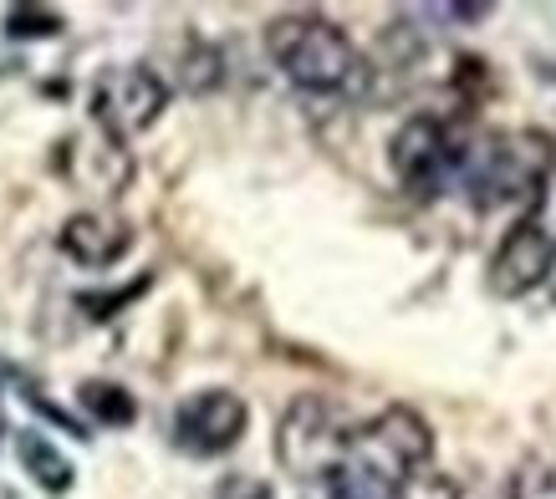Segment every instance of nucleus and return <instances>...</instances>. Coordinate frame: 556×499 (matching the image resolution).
Wrapping results in <instances>:
<instances>
[{"label": "nucleus", "instance_id": "dca6fc26", "mask_svg": "<svg viewBox=\"0 0 556 499\" xmlns=\"http://www.w3.org/2000/svg\"><path fill=\"white\" fill-rule=\"evenodd\" d=\"M215 499H270V489L261 479H251V474H230V479L215 489Z\"/></svg>", "mask_w": 556, "mask_h": 499}, {"label": "nucleus", "instance_id": "1a4fd4ad", "mask_svg": "<svg viewBox=\"0 0 556 499\" xmlns=\"http://www.w3.org/2000/svg\"><path fill=\"white\" fill-rule=\"evenodd\" d=\"M56 245L83 270H108L134 250V225L118 219L113 209H83V215H72L67 225H62Z\"/></svg>", "mask_w": 556, "mask_h": 499}, {"label": "nucleus", "instance_id": "0eeeda50", "mask_svg": "<svg viewBox=\"0 0 556 499\" xmlns=\"http://www.w3.org/2000/svg\"><path fill=\"white\" fill-rule=\"evenodd\" d=\"M245 428H251V408L230 387H204V393L179 402V413H174V444L194 459L230 453L245 438Z\"/></svg>", "mask_w": 556, "mask_h": 499}, {"label": "nucleus", "instance_id": "ddd939ff", "mask_svg": "<svg viewBox=\"0 0 556 499\" xmlns=\"http://www.w3.org/2000/svg\"><path fill=\"white\" fill-rule=\"evenodd\" d=\"M506 489L510 499H556V459L552 453H526Z\"/></svg>", "mask_w": 556, "mask_h": 499}, {"label": "nucleus", "instance_id": "20e7f679", "mask_svg": "<svg viewBox=\"0 0 556 499\" xmlns=\"http://www.w3.org/2000/svg\"><path fill=\"white\" fill-rule=\"evenodd\" d=\"M353 444V423L342 418L338 402L317 398V393H302L281 413V428H276V464L287 469L291 479L302 484H327L338 474L342 453Z\"/></svg>", "mask_w": 556, "mask_h": 499}, {"label": "nucleus", "instance_id": "f8f14e48", "mask_svg": "<svg viewBox=\"0 0 556 499\" xmlns=\"http://www.w3.org/2000/svg\"><path fill=\"white\" fill-rule=\"evenodd\" d=\"M225 82V56H219V47H210V41H185V56H179V87L185 92H215V87Z\"/></svg>", "mask_w": 556, "mask_h": 499}, {"label": "nucleus", "instance_id": "f257e3e1", "mask_svg": "<svg viewBox=\"0 0 556 499\" xmlns=\"http://www.w3.org/2000/svg\"><path fill=\"white\" fill-rule=\"evenodd\" d=\"M434 459V428L408 402H393L368 423H353V444L338 474L317 484V499H393Z\"/></svg>", "mask_w": 556, "mask_h": 499}, {"label": "nucleus", "instance_id": "f3484780", "mask_svg": "<svg viewBox=\"0 0 556 499\" xmlns=\"http://www.w3.org/2000/svg\"><path fill=\"white\" fill-rule=\"evenodd\" d=\"M143 285H149V281H143ZM143 285H134V291H118V296H83L77 306H83L87 317H108V306H123V300H134Z\"/></svg>", "mask_w": 556, "mask_h": 499}, {"label": "nucleus", "instance_id": "6e6552de", "mask_svg": "<svg viewBox=\"0 0 556 499\" xmlns=\"http://www.w3.org/2000/svg\"><path fill=\"white\" fill-rule=\"evenodd\" d=\"M556 260V230L541 215H526L521 225H510V234L495 245L485 266V281L501 300H521L546 285Z\"/></svg>", "mask_w": 556, "mask_h": 499}, {"label": "nucleus", "instance_id": "423d86ee", "mask_svg": "<svg viewBox=\"0 0 556 499\" xmlns=\"http://www.w3.org/2000/svg\"><path fill=\"white\" fill-rule=\"evenodd\" d=\"M455 164H459V143L450 138L444 117L414 113L388 143V168H393L399 189L424 204H434L455 183Z\"/></svg>", "mask_w": 556, "mask_h": 499}, {"label": "nucleus", "instance_id": "f03ea898", "mask_svg": "<svg viewBox=\"0 0 556 499\" xmlns=\"http://www.w3.org/2000/svg\"><path fill=\"white\" fill-rule=\"evenodd\" d=\"M266 51L291 87L317 92V98H363L372 87V67L357 51V41L317 11L276 16L266 26Z\"/></svg>", "mask_w": 556, "mask_h": 499}, {"label": "nucleus", "instance_id": "a211bd4d", "mask_svg": "<svg viewBox=\"0 0 556 499\" xmlns=\"http://www.w3.org/2000/svg\"><path fill=\"white\" fill-rule=\"evenodd\" d=\"M546 291H552V300H556V260H552V276H546Z\"/></svg>", "mask_w": 556, "mask_h": 499}, {"label": "nucleus", "instance_id": "39448f33", "mask_svg": "<svg viewBox=\"0 0 556 499\" xmlns=\"http://www.w3.org/2000/svg\"><path fill=\"white\" fill-rule=\"evenodd\" d=\"M174 87L153 67H108L92 82V123L102 128L108 143H134L138 133H149L164 117Z\"/></svg>", "mask_w": 556, "mask_h": 499}, {"label": "nucleus", "instance_id": "2eb2a0df", "mask_svg": "<svg viewBox=\"0 0 556 499\" xmlns=\"http://www.w3.org/2000/svg\"><path fill=\"white\" fill-rule=\"evenodd\" d=\"M393 499H459V484L450 479V474H434V469H429V474H414Z\"/></svg>", "mask_w": 556, "mask_h": 499}, {"label": "nucleus", "instance_id": "4468645a", "mask_svg": "<svg viewBox=\"0 0 556 499\" xmlns=\"http://www.w3.org/2000/svg\"><path fill=\"white\" fill-rule=\"evenodd\" d=\"M5 31L11 36H56L62 31V16L47 11V5H11V11H5Z\"/></svg>", "mask_w": 556, "mask_h": 499}, {"label": "nucleus", "instance_id": "9d476101", "mask_svg": "<svg viewBox=\"0 0 556 499\" xmlns=\"http://www.w3.org/2000/svg\"><path fill=\"white\" fill-rule=\"evenodd\" d=\"M16 459H21V469L31 474L36 489H47V495H67V489H72V464H67V453L56 449L47 433L21 428V433H16Z\"/></svg>", "mask_w": 556, "mask_h": 499}, {"label": "nucleus", "instance_id": "7ed1b4c3", "mask_svg": "<svg viewBox=\"0 0 556 499\" xmlns=\"http://www.w3.org/2000/svg\"><path fill=\"white\" fill-rule=\"evenodd\" d=\"M556 168V143L541 128L516 133H485L470 149H459L455 183H465L475 209H506V204H536Z\"/></svg>", "mask_w": 556, "mask_h": 499}, {"label": "nucleus", "instance_id": "9b49d317", "mask_svg": "<svg viewBox=\"0 0 556 499\" xmlns=\"http://www.w3.org/2000/svg\"><path fill=\"white\" fill-rule=\"evenodd\" d=\"M83 408H87V418L92 423H102V428H128L138 418V402H134V393L128 387H118V383H83Z\"/></svg>", "mask_w": 556, "mask_h": 499}]
</instances>
